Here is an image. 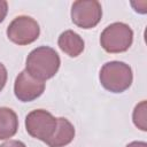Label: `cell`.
Instances as JSON below:
<instances>
[{
    "label": "cell",
    "instance_id": "obj_1",
    "mask_svg": "<svg viewBox=\"0 0 147 147\" xmlns=\"http://www.w3.org/2000/svg\"><path fill=\"white\" fill-rule=\"evenodd\" d=\"M61 64L59 54L48 46H40L30 52L25 62V71L33 78L45 82L55 76Z\"/></svg>",
    "mask_w": 147,
    "mask_h": 147
},
{
    "label": "cell",
    "instance_id": "obj_2",
    "mask_svg": "<svg viewBox=\"0 0 147 147\" xmlns=\"http://www.w3.org/2000/svg\"><path fill=\"white\" fill-rule=\"evenodd\" d=\"M99 78L101 85L107 91L122 93L131 86L133 74L129 64L121 61H110L102 65Z\"/></svg>",
    "mask_w": 147,
    "mask_h": 147
},
{
    "label": "cell",
    "instance_id": "obj_3",
    "mask_svg": "<svg viewBox=\"0 0 147 147\" xmlns=\"http://www.w3.org/2000/svg\"><path fill=\"white\" fill-rule=\"evenodd\" d=\"M133 41L132 29L122 22L108 25L100 36V44L108 53H122L130 48Z\"/></svg>",
    "mask_w": 147,
    "mask_h": 147
},
{
    "label": "cell",
    "instance_id": "obj_4",
    "mask_svg": "<svg viewBox=\"0 0 147 147\" xmlns=\"http://www.w3.org/2000/svg\"><path fill=\"white\" fill-rule=\"evenodd\" d=\"M57 127V118L49 111L44 109H36L25 117V129L28 133L44 142H48L54 136Z\"/></svg>",
    "mask_w": 147,
    "mask_h": 147
},
{
    "label": "cell",
    "instance_id": "obj_5",
    "mask_svg": "<svg viewBox=\"0 0 147 147\" xmlns=\"http://www.w3.org/2000/svg\"><path fill=\"white\" fill-rule=\"evenodd\" d=\"M40 28L37 21L30 16H17L7 28V37L17 45H29L38 39Z\"/></svg>",
    "mask_w": 147,
    "mask_h": 147
},
{
    "label": "cell",
    "instance_id": "obj_6",
    "mask_svg": "<svg viewBox=\"0 0 147 147\" xmlns=\"http://www.w3.org/2000/svg\"><path fill=\"white\" fill-rule=\"evenodd\" d=\"M102 17L101 3L96 0H78L72 3L71 20L82 29H92Z\"/></svg>",
    "mask_w": 147,
    "mask_h": 147
},
{
    "label": "cell",
    "instance_id": "obj_7",
    "mask_svg": "<svg viewBox=\"0 0 147 147\" xmlns=\"http://www.w3.org/2000/svg\"><path fill=\"white\" fill-rule=\"evenodd\" d=\"M45 91V83L30 76L25 70L20 72L15 79L14 93L22 102H30L39 98Z\"/></svg>",
    "mask_w": 147,
    "mask_h": 147
},
{
    "label": "cell",
    "instance_id": "obj_8",
    "mask_svg": "<svg viewBox=\"0 0 147 147\" xmlns=\"http://www.w3.org/2000/svg\"><path fill=\"white\" fill-rule=\"evenodd\" d=\"M57 44L61 51L64 52L70 57H76L80 55V53L84 51V45H85L83 38L72 30H67L62 32L59 37Z\"/></svg>",
    "mask_w": 147,
    "mask_h": 147
},
{
    "label": "cell",
    "instance_id": "obj_9",
    "mask_svg": "<svg viewBox=\"0 0 147 147\" xmlns=\"http://www.w3.org/2000/svg\"><path fill=\"white\" fill-rule=\"evenodd\" d=\"M75 138L74 125L64 117L57 118V127L54 136L47 142L48 147H64L69 145Z\"/></svg>",
    "mask_w": 147,
    "mask_h": 147
},
{
    "label": "cell",
    "instance_id": "obj_10",
    "mask_svg": "<svg viewBox=\"0 0 147 147\" xmlns=\"http://www.w3.org/2000/svg\"><path fill=\"white\" fill-rule=\"evenodd\" d=\"M18 129V118L16 113L7 107L0 108V140L11 138Z\"/></svg>",
    "mask_w": 147,
    "mask_h": 147
},
{
    "label": "cell",
    "instance_id": "obj_11",
    "mask_svg": "<svg viewBox=\"0 0 147 147\" xmlns=\"http://www.w3.org/2000/svg\"><path fill=\"white\" fill-rule=\"evenodd\" d=\"M132 118L134 125L138 129H140L141 131H147V107L145 100L136 106Z\"/></svg>",
    "mask_w": 147,
    "mask_h": 147
},
{
    "label": "cell",
    "instance_id": "obj_12",
    "mask_svg": "<svg viewBox=\"0 0 147 147\" xmlns=\"http://www.w3.org/2000/svg\"><path fill=\"white\" fill-rule=\"evenodd\" d=\"M7 83V69L6 67L0 62V92L2 91V88L5 87Z\"/></svg>",
    "mask_w": 147,
    "mask_h": 147
},
{
    "label": "cell",
    "instance_id": "obj_13",
    "mask_svg": "<svg viewBox=\"0 0 147 147\" xmlns=\"http://www.w3.org/2000/svg\"><path fill=\"white\" fill-rule=\"evenodd\" d=\"M8 11V3L5 0H0V23L5 20Z\"/></svg>",
    "mask_w": 147,
    "mask_h": 147
},
{
    "label": "cell",
    "instance_id": "obj_14",
    "mask_svg": "<svg viewBox=\"0 0 147 147\" xmlns=\"http://www.w3.org/2000/svg\"><path fill=\"white\" fill-rule=\"evenodd\" d=\"M0 147H26V146L20 140H9L0 145Z\"/></svg>",
    "mask_w": 147,
    "mask_h": 147
},
{
    "label": "cell",
    "instance_id": "obj_15",
    "mask_svg": "<svg viewBox=\"0 0 147 147\" xmlns=\"http://www.w3.org/2000/svg\"><path fill=\"white\" fill-rule=\"evenodd\" d=\"M126 147H147V144L145 141H132Z\"/></svg>",
    "mask_w": 147,
    "mask_h": 147
}]
</instances>
